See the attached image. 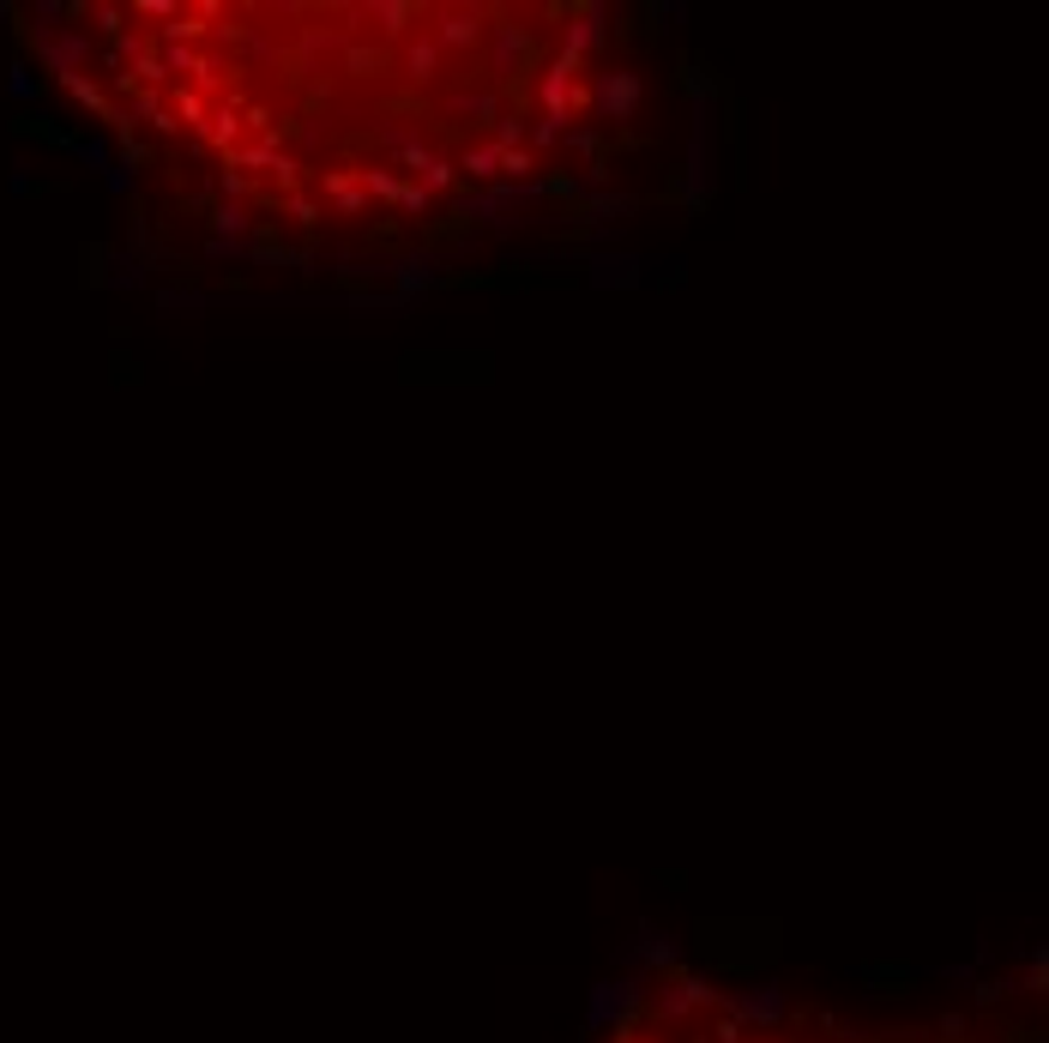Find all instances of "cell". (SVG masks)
<instances>
[{
  "label": "cell",
  "mask_w": 1049,
  "mask_h": 1043,
  "mask_svg": "<svg viewBox=\"0 0 1049 1043\" xmlns=\"http://www.w3.org/2000/svg\"><path fill=\"white\" fill-rule=\"evenodd\" d=\"M610 1043H832V1038L803 1031L796 1019L778 1014V1007L724 1002L706 983H669V990L645 995L615 1026ZM839 1043H857V1038L839 1031Z\"/></svg>",
  "instance_id": "cell-1"
}]
</instances>
